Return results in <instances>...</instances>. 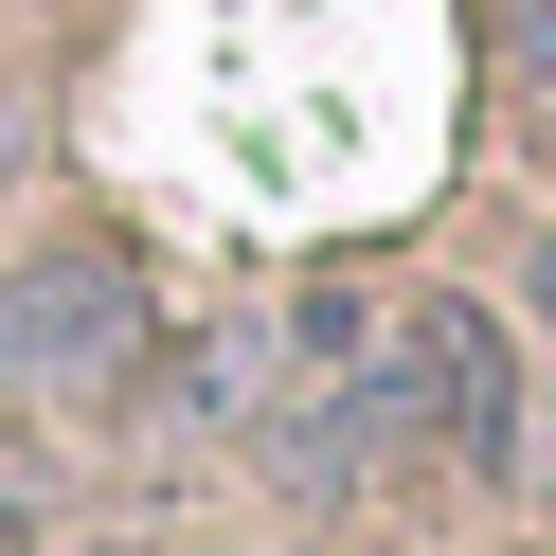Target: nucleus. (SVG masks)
Instances as JSON below:
<instances>
[{
    "mask_svg": "<svg viewBox=\"0 0 556 556\" xmlns=\"http://www.w3.org/2000/svg\"><path fill=\"white\" fill-rule=\"evenodd\" d=\"M520 54H539V73H556V0H520Z\"/></svg>",
    "mask_w": 556,
    "mask_h": 556,
    "instance_id": "3",
    "label": "nucleus"
},
{
    "mask_svg": "<svg viewBox=\"0 0 556 556\" xmlns=\"http://www.w3.org/2000/svg\"><path fill=\"white\" fill-rule=\"evenodd\" d=\"M377 377L413 395V431H431L467 484H503V467H520V341L484 324L467 288H413L395 324H377Z\"/></svg>",
    "mask_w": 556,
    "mask_h": 556,
    "instance_id": "2",
    "label": "nucleus"
},
{
    "mask_svg": "<svg viewBox=\"0 0 556 556\" xmlns=\"http://www.w3.org/2000/svg\"><path fill=\"white\" fill-rule=\"evenodd\" d=\"M162 377V305L126 252H18L0 269V395H37V413H109Z\"/></svg>",
    "mask_w": 556,
    "mask_h": 556,
    "instance_id": "1",
    "label": "nucleus"
},
{
    "mask_svg": "<svg viewBox=\"0 0 556 556\" xmlns=\"http://www.w3.org/2000/svg\"><path fill=\"white\" fill-rule=\"evenodd\" d=\"M144 556H233V539H144Z\"/></svg>",
    "mask_w": 556,
    "mask_h": 556,
    "instance_id": "4",
    "label": "nucleus"
},
{
    "mask_svg": "<svg viewBox=\"0 0 556 556\" xmlns=\"http://www.w3.org/2000/svg\"><path fill=\"white\" fill-rule=\"evenodd\" d=\"M539 90H556V73H539Z\"/></svg>",
    "mask_w": 556,
    "mask_h": 556,
    "instance_id": "5",
    "label": "nucleus"
}]
</instances>
